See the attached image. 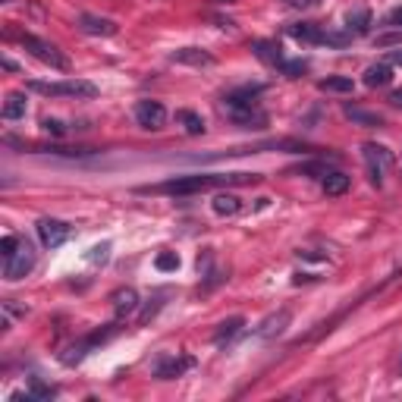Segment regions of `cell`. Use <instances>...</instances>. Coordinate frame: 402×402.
<instances>
[{
	"label": "cell",
	"instance_id": "obj_25",
	"mask_svg": "<svg viewBox=\"0 0 402 402\" xmlns=\"http://www.w3.org/2000/svg\"><path fill=\"white\" fill-rule=\"evenodd\" d=\"M293 173L295 176H308V179H324L334 173V167H330L327 161H305V164H299Z\"/></svg>",
	"mask_w": 402,
	"mask_h": 402
},
{
	"label": "cell",
	"instance_id": "obj_40",
	"mask_svg": "<svg viewBox=\"0 0 402 402\" xmlns=\"http://www.w3.org/2000/svg\"><path fill=\"white\" fill-rule=\"evenodd\" d=\"M3 3H10V0H3Z\"/></svg>",
	"mask_w": 402,
	"mask_h": 402
},
{
	"label": "cell",
	"instance_id": "obj_18",
	"mask_svg": "<svg viewBox=\"0 0 402 402\" xmlns=\"http://www.w3.org/2000/svg\"><path fill=\"white\" fill-rule=\"evenodd\" d=\"M393 82V66L390 63H374V66L365 69V85L368 89H387Z\"/></svg>",
	"mask_w": 402,
	"mask_h": 402
},
{
	"label": "cell",
	"instance_id": "obj_5",
	"mask_svg": "<svg viewBox=\"0 0 402 402\" xmlns=\"http://www.w3.org/2000/svg\"><path fill=\"white\" fill-rule=\"evenodd\" d=\"M19 44L35 57V60L48 63L51 69H60V73H66V69H69V57L63 54V51L57 48V44L44 42V38H38V35H28V32L19 35Z\"/></svg>",
	"mask_w": 402,
	"mask_h": 402
},
{
	"label": "cell",
	"instance_id": "obj_32",
	"mask_svg": "<svg viewBox=\"0 0 402 402\" xmlns=\"http://www.w3.org/2000/svg\"><path fill=\"white\" fill-rule=\"evenodd\" d=\"M3 314H7V318H26L28 308H19V305H13V299H7L3 302Z\"/></svg>",
	"mask_w": 402,
	"mask_h": 402
},
{
	"label": "cell",
	"instance_id": "obj_39",
	"mask_svg": "<svg viewBox=\"0 0 402 402\" xmlns=\"http://www.w3.org/2000/svg\"><path fill=\"white\" fill-rule=\"evenodd\" d=\"M390 104H393V107H402V91H393V95H390Z\"/></svg>",
	"mask_w": 402,
	"mask_h": 402
},
{
	"label": "cell",
	"instance_id": "obj_22",
	"mask_svg": "<svg viewBox=\"0 0 402 402\" xmlns=\"http://www.w3.org/2000/svg\"><path fill=\"white\" fill-rule=\"evenodd\" d=\"M349 185H352V179H349L346 173H340V170H334V173H330V176H324V179H320V189H324V195H330V198L346 195V192H349Z\"/></svg>",
	"mask_w": 402,
	"mask_h": 402
},
{
	"label": "cell",
	"instance_id": "obj_16",
	"mask_svg": "<svg viewBox=\"0 0 402 402\" xmlns=\"http://www.w3.org/2000/svg\"><path fill=\"white\" fill-rule=\"evenodd\" d=\"M342 113H346V120H352L355 126H365V129H377V126H383V116L381 113L365 110V107H358V104H346V107H342Z\"/></svg>",
	"mask_w": 402,
	"mask_h": 402
},
{
	"label": "cell",
	"instance_id": "obj_23",
	"mask_svg": "<svg viewBox=\"0 0 402 402\" xmlns=\"http://www.w3.org/2000/svg\"><path fill=\"white\" fill-rule=\"evenodd\" d=\"M242 327H246V318H226L223 324H220L217 327V334H214V342H217V346H223V342H230V340H236L239 334H242Z\"/></svg>",
	"mask_w": 402,
	"mask_h": 402
},
{
	"label": "cell",
	"instance_id": "obj_38",
	"mask_svg": "<svg viewBox=\"0 0 402 402\" xmlns=\"http://www.w3.org/2000/svg\"><path fill=\"white\" fill-rule=\"evenodd\" d=\"M387 26H396V28H402V7H399V10H393V13L387 16Z\"/></svg>",
	"mask_w": 402,
	"mask_h": 402
},
{
	"label": "cell",
	"instance_id": "obj_35",
	"mask_svg": "<svg viewBox=\"0 0 402 402\" xmlns=\"http://www.w3.org/2000/svg\"><path fill=\"white\" fill-rule=\"evenodd\" d=\"M289 10H311V7H318V0H283Z\"/></svg>",
	"mask_w": 402,
	"mask_h": 402
},
{
	"label": "cell",
	"instance_id": "obj_24",
	"mask_svg": "<svg viewBox=\"0 0 402 402\" xmlns=\"http://www.w3.org/2000/svg\"><path fill=\"white\" fill-rule=\"evenodd\" d=\"M320 91H330V95H352L355 91V82L349 75H327V79H320L318 82Z\"/></svg>",
	"mask_w": 402,
	"mask_h": 402
},
{
	"label": "cell",
	"instance_id": "obj_17",
	"mask_svg": "<svg viewBox=\"0 0 402 402\" xmlns=\"http://www.w3.org/2000/svg\"><path fill=\"white\" fill-rule=\"evenodd\" d=\"M211 208H214L217 217H236V214L242 211V198L232 195V192H217L214 201H211Z\"/></svg>",
	"mask_w": 402,
	"mask_h": 402
},
{
	"label": "cell",
	"instance_id": "obj_27",
	"mask_svg": "<svg viewBox=\"0 0 402 402\" xmlns=\"http://www.w3.org/2000/svg\"><path fill=\"white\" fill-rule=\"evenodd\" d=\"M44 154H57V157H91L98 154L95 148H63V145H51V148H38Z\"/></svg>",
	"mask_w": 402,
	"mask_h": 402
},
{
	"label": "cell",
	"instance_id": "obj_36",
	"mask_svg": "<svg viewBox=\"0 0 402 402\" xmlns=\"http://www.w3.org/2000/svg\"><path fill=\"white\" fill-rule=\"evenodd\" d=\"M377 44H381V48H387V44H402V32H393V35H381V38H377Z\"/></svg>",
	"mask_w": 402,
	"mask_h": 402
},
{
	"label": "cell",
	"instance_id": "obj_28",
	"mask_svg": "<svg viewBox=\"0 0 402 402\" xmlns=\"http://www.w3.org/2000/svg\"><path fill=\"white\" fill-rule=\"evenodd\" d=\"M161 305H164V293H157L154 299H148V305H145L142 314H138V324H148V320L154 318L157 311H161Z\"/></svg>",
	"mask_w": 402,
	"mask_h": 402
},
{
	"label": "cell",
	"instance_id": "obj_4",
	"mask_svg": "<svg viewBox=\"0 0 402 402\" xmlns=\"http://www.w3.org/2000/svg\"><path fill=\"white\" fill-rule=\"evenodd\" d=\"M35 261H38V252H35V246L28 242L26 236H19V242H16L13 255H10V258H3V277H7L10 283H16V280L28 277V273L35 271Z\"/></svg>",
	"mask_w": 402,
	"mask_h": 402
},
{
	"label": "cell",
	"instance_id": "obj_2",
	"mask_svg": "<svg viewBox=\"0 0 402 402\" xmlns=\"http://www.w3.org/2000/svg\"><path fill=\"white\" fill-rule=\"evenodd\" d=\"M261 95V85H246V89H236L230 91V95H223V101H220V107L230 113V120L236 126H242V129H261V126L267 123V113L258 107V101L255 98Z\"/></svg>",
	"mask_w": 402,
	"mask_h": 402
},
{
	"label": "cell",
	"instance_id": "obj_13",
	"mask_svg": "<svg viewBox=\"0 0 402 402\" xmlns=\"http://www.w3.org/2000/svg\"><path fill=\"white\" fill-rule=\"evenodd\" d=\"M286 35L302 44H324V35L327 32L318 22H293V26H286Z\"/></svg>",
	"mask_w": 402,
	"mask_h": 402
},
{
	"label": "cell",
	"instance_id": "obj_3",
	"mask_svg": "<svg viewBox=\"0 0 402 402\" xmlns=\"http://www.w3.org/2000/svg\"><path fill=\"white\" fill-rule=\"evenodd\" d=\"M28 91L44 98H95L98 85L85 82V79H63V82H42V79H32L26 85Z\"/></svg>",
	"mask_w": 402,
	"mask_h": 402
},
{
	"label": "cell",
	"instance_id": "obj_26",
	"mask_svg": "<svg viewBox=\"0 0 402 402\" xmlns=\"http://www.w3.org/2000/svg\"><path fill=\"white\" fill-rule=\"evenodd\" d=\"M346 28H349V35H368L371 32V13L368 10H352V13L346 16Z\"/></svg>",
	"mask_w": 402,
	"mask_h": 402
},
{
	"label": "cell",
	"instance_id": "obj_6",
	"mask_svg": "<svg viewBox=\"0 0 402 402\" xmlns=\"http://www.w3.org/2000/svg\"><path fill=\"white\" fill-rule=\"evenodd\" d=\"M361 157H365V167H368V179L371 185L381 189L383 179H387L390 167H393V154H390L387 145H377V142H365L361 145Z\"/></svg>",
	"mask_w": 402,
	"mask_h": 402
},
{
	"label": "cell",
	"instance_id": "obj_8",
	"mask_svg": "<svg viewBox=\"0 0 402 402\" xmlns=\"http://www.w3.org/2000/svg\"><path fill=\"white\" fill-rule=\"evenodd\" d=\"M73 226L66 220H57V217H42L38 220V239H42L44 248H60L63 242L69 239Z\"/></svg>",
	"mask_w": 402,
	"mask_h": 402
},
{
	"label": "cell",
	"instance_id": "obj_20",
	"mask_svg": "<svg viewBox=\"0 0 402 402\" xmlns=\"http://www.w3.org/2000/svg\"><path fill=\"white\" fill-rule=\"evenodd\" d=\"M57 396V387H51V383L38 381V377H32V383H28L26 393H13V402L26 399V402H35V399H54Z\"/></svg>",
	"mask_w": 402,
	"mask_h": 402
},
{
	"label": "cell",
	"instance_id": "obj_12",
	"mask_svg": "<svg viewBox=\"0 0 402 402\" xmlns=\"http://www.w3.org/2000/svg\"><path fill=\"white\" fill-rule=\"evenodd\" d=\"M252 54L258 57L261 63H267V66H273V69H280L283 66V48H280L277 42H267V38H255L252 42Z\"/></svg>",
	"mask_w": 402,
	"mask_h": 402
},
{
	"label": "cell",
	"instance_id": "obj_34",
	"mask_svg": "<svg viewBox=\"0 0 402 402\" xmlns=\"http://www.w3.org/2000/svg\"><path fill=\"white\" fill-rule=\"evenodd\" d=\"M107 252H110V242H101V246H95V248H91L89 261H107Z\"/></svg>",
	"mask_w": 402,
	"mask_h": 402
},
{
	"label": "cell",
	"instance_id": "obj_37",
	"mask_svg": "<svg viewBox=\"0 0 402 402\" xmlns=\"http://www.w3.org/2000/svg\"><path fill=\"white\" fill-rule=\"evenodd\" d=\"M387 63H390V66H399V69H402V48H399V51H390V54H387Z\"/></svg>",
	"mask_w": 402,
	"mask_h": 402
},
{
	"label": "cell",
	"instance_id": "obj_11",
	"mask_svg": "<svg viewBox=\"0 0 402 402\" xmlns=\"http://www.w3.org/2000/svg\"><path fill=\"white\" fill-rule=\"evenodd\" d=\"M79 28H82L85 35H101V38H113V35L120 32V26H116L113 19H107V16H95V13L79 16Z\"/></svg>",
	"mask_w": 402,
	"mask_h": 402
},
{
	"label": "cell",
	"instance_id": "obj_33",
	"mask_svg": "<svg viewBox=\"0 0 402 402\" xmlns=\"http://www.w3.org/2000/svg\"><path fill=\"white\" fill-rule=\"evenodd\" d=\"M16 242H19V236H3V239H0V255H3V258H10V255H13V248H16Z\"/></svg>",
	"mask_w": 402,
	"mask_h": 402
},
{
	"label": "cell",
	"instance_id": "obj_14",
	"mask_svg": "<svg viewBox=\"0 0 402 402\" xmlns=\"http://www.w3.org/2000/svg\"><path fill=\"white\" fill-rule=\"evenodd\" d=\"M173 63H183V66H214V54H208L205 48H179L170 54Z\"/></svg>",
	"mask_w": 402,
	"mask_h": 402
},
{
	"label": "cell",
	"instance_id": "obj_29",
	"mask_svg": "<svg viewBox=\"0 0 402 402\" xmlns=\"http://www.w3.org/2000/svg\"><path fill=\"white\" fill-rule=\"evenodd\" d=\"M308 69V60H283V66H280V73L289 75V79H299L302 73Z\"/></svg>",
	"mask_w": 402,
	"mask_h": 402
},
{
	"label": "cell",
	"instance_id": "obj_30",
	"mask_svg": "<svg viewBox=\"0 0 402 402\" xmlns=\"http://www.w3.org/2000/svg\"><path fill=\"white\" fill-rule=\"evenodd\" d=\"M154 264H157V271H164V273L167 271H176V267H179V255L176 252H161Z\"/></svg>",
	"mask_w": 402,
	"mask_h": 402
},
{
	"label": "cell",
	"instance_id": "obj_21",
	"mask_svg": "<svg viewBox=\"0 0 402 402\" xmlns=\"http://www.w3.org/2000/svg\"><path fill=\"white\" fill-rule=\"evenodd\" d=\"M173 116H176V123L183 126V129L189 132V136H201V132L208 129V126H205V116H201V113H195V110H185V107H179V110H176V113H173Z\"/></svg>",
	"mask_w": 402,
	"mask_h": 402
},
{
	"label": "cell",
	"instance_id": "obj_15",
	"mask_svg": "<svg viewBox=\"0 0 402 402\" xmlns=\"http://www.w3.org/2000/svg\"><path fill=\"white\" fill-rule=\"evenodd\" d=\"M110 302H113L116 318H129V314H136V311H138V293H136L132 286L116 289V293L110 295Z\"/></svg>",
	"mask_w": 402,
	"mask_h": 402
},
{
	"label": "cell",
	"instance_id": "obj_9",
	"mask_svg": "<svg viewBox=\"0 0 402 402\" xmlns=\"http://www.w3.org/2000/svg\"><path fill=\"white\" fill-rule=\"evenodd\" d=\"M189 368H195V358H189V355H164V358H157V365H154V377L173 381V377H179Z\"/></svg>",
	"mask_w": 402,
	"mask_h": 402
},
{
	"label": "cell",
	"instance_id": "obj_10",
	"mask_svg": "<svg viewBox=\"0 0 402 402\" xmlns=\"http://www.w3.org/2000/svg\"><path fill=\"white\" fill-rule=\"evenodd\" d=\"M289 320H293V311H289V308H280V311L267 314V318L261 320L258 327H255V334H258L261 340H273V336H280L289 327Z\"/></svg>",
	"mask_w": 402,
	"mask_h": 402
},
{
	"label": "cell",
	"instance_id": "obj_19",
	"mask_svg": "<svg viewBox=\"0 0 402 402\" xmlns=\"http://www.w3.org/2000/svg\"><path fill=\"white\" fill-rule=\"evenodd\" d=\"M26 95L22 91H10L7 98H3V120H10V123H16V120H26Z\"/></svg>",
	"mask_w": 402,
	"mask_h": 402
},
{
	"label": "cell",
	"instance_id": "obj_31",
	"mask_svg": "<svg viewBox=\"0 0 402 402\" xmlns=\"http://www.w3.org/2000/svg\"><path fill=\"white\" fill-rule=\"evenodd\" d=\"M42 126H44V132H51V136H57V138L66 136V126H63L60 120H44Z\"/></svg>",
	"mask_w": 402,
	"mask_h": 402
},
{
	"label": "cell",
	"instance_id": "obj_1",
	"mask_svg": "<svg viewBox=\"0 0 402 402\" xmlns=\"http://www.w3.org/2000/svg\"><path fill=\"white\" fill-rule=\"evenodd\" d=\"M258 173H189V176H173L167 183L142 185V195H195L205 189H220V185L236 183H255Z\"/></svg>",
	"mask_w": 402,
	"mask_h": 402
},
{
	"label": "cell",
	"instance_id": "obj_7",
	"mask_svg": "<svg viewBox=\"0 0 402 402\" xmlns=\"http://www.w3.org/2000/svg\"><path fill=\"white\" fill-rule=\"evenodd\" d=\"M136 123L142 126V129H148V132L164 129V123H167V107L161 101H151V98H145V101L136 104Z\"/></svg>",
	"mask_w": 402,
	"mask_h": 402
}]
</instances>
